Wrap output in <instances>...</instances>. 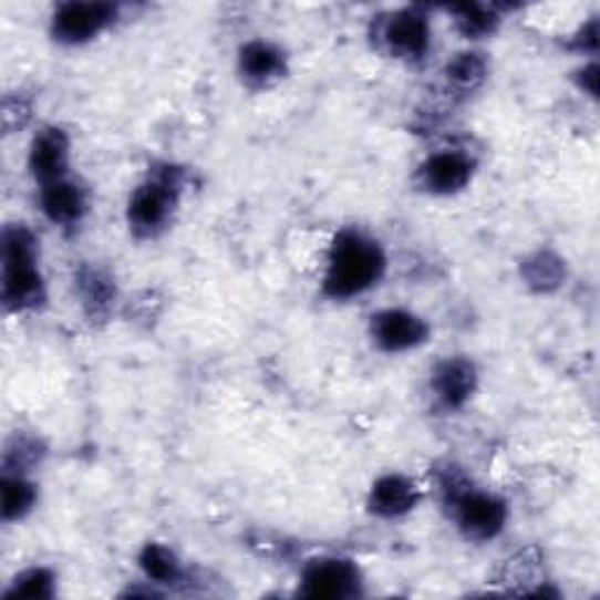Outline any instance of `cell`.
<instances>
[{
  "label": "cell",
  "mask_w": 600,
  "mask_h": 600,
  "mask_svg": "<svg viewBox=\"0 0 600 600\" xmlns=\"http://www.w3.org/2000/svg\"><path fill=\"white\" fill-rule=\"evenodd\" d=\"M385 268V258L373 242L359 235H340L331 254L324 289L333 298H348L369 289Z\"/></svg>",
  "instance_id": "6da1fadb"
},
{
  "label": "cell",
  "mask_w": 600,
  "mask_h": 600,
  "mask_svg": "<svg viewBox=\"0 0 600 600\" xmlns=\"http://www.w3.org/2000/svg\"><path fill=\"white\" fill-rule=\"evenodd\" d=\"M6 268H3V298L8 308L35 306L43 296V285L35 270L33 237L24 228L6 230Z\"/></svg>",
  "instance_id": "7a4b0ae2"
},
{
  "label": "cell",
  "mask_w": 600,
  "mask_h": 600,
  "mask_svg": "<svg viewBox=\"0 0 600 600\" xmlns=\"http://www.w3.org/2000/svg\"><path fill=\"white\" fill-rule=\"evenodd\" d=\"M457 521L474 539H488L503 530L507 521V509L499 499L482 493H463L455 499Z\"/></svg>",
  "instance_id": "3957f363"
},
{
  "label": "cell",
  "mask_w": 600,
  "mask_h": 600,
  "mask_svg": "<svg viewBox=\"0 0 600 600\" xmlns=\"http://www.w3.org/2000/svg\"><path fill=\"white\" fill-rule=\"evenodd\" d=\"M115 14L108 3H69L54 17V33L64 43H83L96 35Z\"/></svg>",
  "instance_id": "277c9868"
},
{
  "label": "cell",
  "mask_w": 600,
  "mask_h": 600,
  "mask_svg": "<svg viewBox=\"0 0 600 600\" xmlns=\"http://www.w3.org/2000/svg\"><path fill=\"white\" fill-rule=\"evenodd\" d=\"M176 197V184L172 178H163V182L146 184L138 188L130 203V221L136 230L151 232L157 226L165 224V218L172 211Z\"/></svg>",
  "instance_id": "5b68a950"
},
{
  "label": "cell",
  "mask_w": 600,
  "mask_h": 600,
  "mask_svg": "<svg viewBox=\"0 0 600 600\" xmlns=\"http://www.w3.org/2000/svg\"><path fill=\"white\" fill-rule=\"evenodd\" d=\"M359 587V572L348 561H317L303 579L308 598H348Z\"/></svg>",
  "instance_id": "8992f818"
},
{
  "label": "cell",
  "mask_w": 600,
  "mask_h": 600,
  "mask_svg": "<svg viewBox=\"0 0 600 600\" xmlns=\"http://www.w3.org/2000/svg\"><path fill=\"white\" fill-rule=\"evenodd\" d=\"M373 335L383 350L399 352V350H408L423 343V340L427 338V324L415 314H408L402 310H390L375 317Z\"/></svg>",
  "instance_id": "52a82bcc"
},
{
  "label": "cell",
  "mask_w": 600,
  "mask_h": 600,
  "mask_svg": "<svg viewBox=\"0 0 600 600\" xmlns=\"http://www.w3.org/2000/svg\"><path fill=\"white\" fill-rule=\"evenodd\" d=\"M385 38L392 52L408 59H420L427 52L430 29L425 17H420L415 12H399L390 19Z\"/></svg>",
  "instance_id": "ba28073f"
},
{
  "label": "cell",
  "mask_w": 600,
  "mask_h": 600,
  "mask_svg": "<svg viewBox=\"0 0 600 600\" xmlns=\"http://www.w3.org/2000/svg\"><path fill=\"white\" fill-rule=\"evenodd\" d=\"M66 157H69V142L64 132L45 130L33 144L31 169L38 178H43V182L48 184H54L66 169Z\"/></svg>",
  "instance_id": "9c48e42d"
},
{
  "label": "cell",
  "mask_w": 600,
  "mask_h": 600,
  "mask_svg": "<svg viewBox=\"0 0 600 600\" xmlns=\"http://www.w3.org/2000/svg\"><path fill=\"white\" fill-rule=\"evenodd\" d=\"M472 176V165L463 155L442 153L434 155L423 169L425 186L434 193H455L465 188Z\"/></svg>",
  "instance_id": "30bf717a"
},
{
  "label": "cell",
  "mask_w": 600,
  "mask_h": 600,
  "mask_svg": "<svg viewBox=\"0 0 600 600\" xmlns=\"http://www.w3.org/2000/svg\"><path fill=\"white\" fill-rule=\"evenodd\" d=\"M434 385L438 396L453 408L463 406L474 392L476 385V371L469 362L463 359H453V362H444L434 373Z\"/></svg>",
  "instance_id": "8fae6325"
},
{
  "label": "cell",
  "mask_w": 600,
  "mask_h": 600,
  "mask_svg": "<svg viewBox=\"0 0 600 600\" xmlns=\"http://www.w3.org/2000/svg\"><path fill=\"white\" fill-rule=\"evenodd\" d=\"M417 503V490L404 476H385L373 486L371 509L380 516H399L413 509Z\"/></svg>",
  "instance_id": "7c38bea8"
},
{
  "label": "cell",
  "mask_w": 600,
  "mask_h": 600,
  "mask_svg": "<svg viewBox=\"0 0 600 600\" xmlns=\"http://www.w3.org/2000/svg\"><path fill=\"white\" fill-rule=\"evenodd\" d=\"M83 195L73 186L64 182L48 184L43 193V209L56 224H73L83 214Z\"/></svg>",
  "instance_id": "4fadbf2b"
},
{
  "label": "cell",
  "mask_w": 600,
  "mask_h": 600,
  "mask_svg": "<svg viewBox=\"0 0 600 600\" xmlns=\"http://www.w3.org/2000/svg\"><path fill=\"white\" fill-rule=\"evenodd\" d=\"M282 69V54L266 43H251L242 50V71L254 77L263 80Z\"/></svg>",
  "instance_id": "5bb4252c"
},
{
  "label": "cell",
  "mask_w": 600,
  "mask_h": 600,
  "mask_svg": "<svg viewBox=\"0 0 600 600\" xmlns=\"http://www.w3.org/2000/svg\"><path fill=\"white\" fill-rule=\"evenodd\" d=\"M448 77L457 87L474 90L484 83L486 64L478 54H457L448 64Z\"/></svg>",
  "instance_id": "9a60e30c"
},
{
  "label": "cell",
  "mask_w": 600,
  "mask_h": 600,
  "mask_svg": "<svg viewBox=\"0 0 600 600\" xmlns=\"http://www.w3.org/2000/svg\"><path fill=\"white\" fill-rule=\"evenodd\" d=\"M35 499V490L24 478H6L3 482V518L24 516Z\"/></svg>",
  "instance_id": "2e32d148"
},
{
  "label": "cell",
  "mask_w": 600,
  "mask_h": 600,
  "mask_svg": "<svg viewBox=\"0 0 600 600\" xmlns=\"http://www.w3.org/2000/svg\"><path fill=\"white\" fill-rule=\"evenodd\" d=\"M142 568L148 577L157 579V582H172L178 575V563L169 549L159 545H148L142 554Z\"/></svg>",
  "instance_id": "e0dca14e"
},
{
  "label": "cell",
  "mask_w": 600,
  "mask_h": 600,
  "mask_svg": "<svg viewBox=\"0 0 600 600\" xmlns=\"http://www.w3.org/2000/svg\"><path fill=\"white\" fill-rule=\"evenodd\" d=\"M526 277L530 279V285L537 289H551L563 277V266L558 258L549 254H537L535 258L526 263Z\"/></svg>",
  "instance_id": "ac0fdd59"
},
{
  "label": "cell",
  "mask_w": 600,
  "mask_h": 600,
  "mask_svg": "<svg viewBox=\"0 0 600 600\" xmlns=\"http://www.w3.org/2000/svg\"><path fill=\"white\" fill-rule=\"evenodd\" d=\"M453 12L457 14V27L459 31H463L465 35H486L495 29L497 24V19L484 10L482 6H457L453 8Z\"/></svg>",
  "instance_id": "d6986e66"
},
{
  "label": "cell",
  "mask_w": 600,
  "mask_h": 600,
  "mask_svg": "<svg viewBox=\"0 0 600 600\" xmlns=\"http://www.w3.org/2000/svg\"><path fill=\"white\" fill-rule=\"evenodd\" d=\"M8 596L22 598H50L52 596V575L48 570H29L17 579Z\"/></svg>",
  "instance_id": "ffe728a7"
},
{
  "label": "cell",
  "mask_w": 600,
  "mask_h": 600,
  "mask_svg": "<svg viewBox=\"0 0 600 600\" xmlns=\"http://www.w3.org/2000/svg\"><path fill=\"white\" fill-rule=\"evenodd\" d=\"M83 285H85V296H87L90 303H94V306H106L108 303L111 289L106 285V279H102L96 272H90L87 277H83Z\"/></svg>",
  "instance_id": "44dd1931"
}]
</instances>
